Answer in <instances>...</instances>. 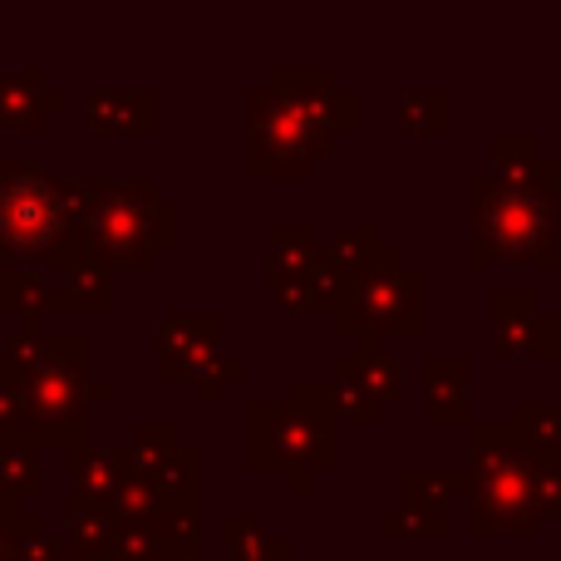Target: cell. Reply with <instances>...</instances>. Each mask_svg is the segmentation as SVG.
Here are the masks:
<instances>
[{"label": "cell", "instance_id": "15", "mask_svg": "<svg viewBox=\"0 0 561 561\" xmlns=\"http://www.w3.org/2000/svg\"><path fill=\"white\" fill-rule=\"evenodd\" d=\"M0 310L15 316L20 330L39 335L45 316L69 310V286H65V276H45V272H30V266H5V272H0Z\"/></svg>", "mask_w": 561, "mask_h": 561}, {"label": "cell", "instance_id": "10", "mask_svg": "<svg viewBox=\"0 0 561 561\" xmlns=\"http://www.w3.org/2000/svg\"><path fill=\"white\" fill-rule=\"evenodd\" d=\"M266 286L280 310H325L335 306V272L330 252L316 242L306 222H272L266 227Z\"/></svg>", "mask_w": 561, "mask_h": 561}, {"label": "cell", "instance_id": "3", "mask_svg": "<svg viewBox=\"0 0 561 561\" xmlns=\"http://www.w3.org/2000/svg\"><path fill=\"white\" fill-rule=\"evenodd\" d=\"M89 335H30L15 330L0 350V385H10L20 394L30 414L25 438H35L39 448H84L89 438V414L99 404H114V385L94 375L89 365Z\"/></svg>", "mask_w": 561, "mask_h": 561}, {"label": "cell", "instance_id": "26", "mask_svg": "<svg viewBox=\"0 0 561 561\" xmlns=\"http://www.w3.org/2000/svg\"><path fill=\"white\" fill-rule=\"evenodd\" d=\"M193 561H222V557H207V552H203V557H193Z\"/></svg>", "mask_w": 561, "mask_h": 561}, {"label": "cell", "instance_id": "9", "mask_svg": "<svg viewBox=\"0 0 561 561\" xmlns=\"http://www.w3.org/2000/svg\"><path fill=\"white\" fill-rule=\"evenodd\" d=\"M428 325V276L404 262L399 247H385L330 306V330L355 345L385 335H424Z\"/></svg>", "mask_w": 561, "mask_h": 561}, {"label": "cell", "instance_id": "18", "mask_svg": "<svg viewBox=\"0 0 561 561\" xmlns=\"http://www.w3.org/2000/svg\"><path fill=\"white\" fill-rule=\"evenodd\" d=\"M65 463H69V497L65 503L114 507V497H118V458H114V448H99V444L69 448Z\"/></svg>", "mask_w": 561, "mask_h": 561}, {"label": "cell", "instance_id": "12", "mask_svg": "<svg viewBox=\"0 0 561 561\" xmlns=\"http://www.w3.org/2000/svg\"><path fill=\"white\" fill-rule=\"evenodd\" d=\"M222 316L217 310H193V316H168L153 330V375L163 385L178 379H203L213 359H222Z\"/></svg>", "mask_w": 561, "mask_h": 561}, {"label": "cell", "instance_id": "16", "mask_svg": "<svg viewBox=\"0 0 561 561\" xmlns=\"http://www.w3.org/2000/svg\"><path fill=\"white\" fill-rule=\"evenodd\" d=\"M89 134L99 138H144L158 128L153 89H89L84 94Z\"/></svg>", "mask_w": 561, "mask_h": 561}, {"label": "cell", "instance_id": "24", "mask_svg": "<svg viewBox=\"0 0 561 561\" xmlns=\"http://www.w3.org/2000/svg\"><path fill=\"white\" fill-rule=\"evenodd\" d=\"M242 379H247V359L222 355V359H213V369H207L203 379H197V399H203V404H217V399L227 394V385H242Z\"/></svg>", "mask_w": 561, "mask_h": 561}, {"label": "cell", "instance_id": "6", "mask_svg": "<svg viewBox=\"0 0 561 561\" xmlns=\"http://www.w3.org/2000/svg\"><path fill=\"white\" fill-rule=\"evenodd\" d=\"M118 458V497L108 513L148 527H197L203 454L173 424H138Z\"/></svg>", "mask_w": 561, "mask_h": 561}, {"label": "cell", "instance_id": "23", "mask_svg": "<svg viewBox=\"0 0 561 561\" xmlns=\"http://www.w3.org/2000/svg\"><path fill=\"white\" fill-rule=\"evenodd\" d=\"M30 523H35V513H25V507H10V503H0V561H25V547H30Z\"/></svg>", "mask_w": 561, "mask_h": 561}, {"label": "cell", "instance_id": "19", "mask_svg": "<svg viewBox=\"0 0 561 561\" xmlns=\"http://www.w3.org/2000/svg\"><path fill=\"white\" fill-rule=\"evenodd\" d=\"M424 419L434 428L468 424V359H428L424 365Z\"/></svg>", "mask_w": 561, "mask_h": 561}, {"label": "cell", "instance_id": "13", "mask_svg": "<svg viewBox=\"0 0 561 561\" xmlns=\"http://www.w3.org/2000/svg\"><path fill=\"white\" fill-rule=\"evenodd\" d=\"M468 488V473H424V468H409L404 483H399V513L379 517V537H444L448 533V497Z\"/></svg>", "mask_w": 561, "mask_h": 561}, {"label": "cell", "instance_id": "11", "mask_svg": "<svg viewBox=\"0 0 561 561\" xmlns=\"http://www.w3.org/2000/svg\"><path fill=\"white\" fill-rule=\"evenodd\" d=\"M330 385L340 389V414H345V424L375 428L379 419H385V404L404 399V369H399V359L385 355V345L365 340V345H355V355L335 359Z\"/></svg>", "mask_w": 561, "mask_h": 561}, {"label": "cell", "instance_id": "25", "mask_svg": "<svg viewBox=\"0 0 561 561\" xmlns=\"http://www.w3.org/2000/svg\"><path fill=\"white\" fill-rule=\"evenodd\" d=\"M0 428H10V434H25L30 428L25 404H20V394L10 385H0Z\"/></svg>", "mask_w": 561, "mask_h": 561}, {"label": "cell", "instance_id": "8", "mask_svg": "<svg viewBox=\"0 0 561 561\" xmlns=\"http://www.w3.org/2000/svg\"><path fill=\"white\" fill-rule=\"evenodd\" d=\"M335 424L300 399H252L242 409V458L252 473H286L290 493H310L316 473L335 463Z\"/></svg>", "mask_w": 561, "mask_h": 561}, {"label": "cell", "instance_id": "14", "mask_svg": "<svg viewBox=\"0 0 561 561\" xmlns=\"http://www.w3.org/2000/svg\"><path fill=\"white\" fill-rule=\"evenodd\" d=\"M557 350V320L537 306L527 290H497L493 296V355L527 359Z\"/></svg>", "mask_w": 561, "mask_h": 561}, {"label": "cell", "instance_id": "22", "mask_svg": "<svg viewBox=\"0 0 561 561\" xmlns=\"http://www.w3.org/2000/svg\"><path fill=\"white\" fill-rule=\"evenodd\" d=\"M399 128H404L409 138L444 134L448 128V94L444 89H404V94H399Z\"/></svg>", "mask_w": 561, "mask_h": 561}, {"label": "cell", "instance_id": "4", "mask_svg": "<svg viewBox=\"0 0 561 561\" xmlns=\"http://www.w3.org/2000/svg\"><path fill=\"white\" fill-rule=\"evenodd\" d=\"M0 256L45 276H79L89 266H104L89 247L69 183L25 158H0Z\"/></svg>", "mask_w": 561, "mask_h": 561}, {"label": "cell", "instance_id": "2", "mask_svg": "<svg viewBox=\"0 0 561 561\" xmlns=\"http://www.w3.org/2000/svg\"><path fill=\"white\" fill-rule=\"evenodd\" d=\"M557 163L537 153L527 134H497L493 138V173L473 178L468 197H473V266L493 262H557Z\"/></svg>", "mask_w": 561, "mask_h": 561}, {"label": "cell", "instance_id": "21", "mask_svg": "<svg viewBox=\"0 0 561 561\" xmlns=\"http://www.w3.org/2000/svg\"><path fill=\"white\" fill-rule=\"evenodd\" d=\"M222 542H227V557L222 561H306L286 537L266 533L256 517L247 513H232L222 517Z\"/></svg>", "mask_w": 561, "mask_h": 561}, {"label": "cell", "instance_id": "7", "mask_svg": "<svg viewBox=\"0 0 561 561\" xmlns=\"http://www.w3.org/2000/svg\"><path fill=\"white\" fill-rule=\"evenodd\" d=\"M468 493H473V537H488L497 527L533 533L542 513V468L537 448L517 428H473L468 434Z\"/></svg>", "mask_w": 561, "mask_h": 561}, {"label": "cell", "instance_id": "20", "mask_svg": "<svg viewBox=\"0 0 561 561\" xmlns=\"http://www.w3.org/2000/svg\"><path fill=\"white\" fill-rule=\"evenodd\" d=\"M45 493V468H39V444L25 434L0 428V503L25 507L30 497Z\"/></svg>", "mask_w": 561, "mask_h": 561}, {"label": "cell", "instance_id": "1", "mask_svg": "<svg viewBox=\"0 0 561 561\" xmlns=\"http://www.w3.org/2000/svg\"><path fill=\"white\" fill-rule=\"evenodd\" d=\"M359 128V94L330 65H272L266 84L247 89V178H310L340 138Z\"/></svg>", "mask_w": 561, "mask_h": 561}, {"label": "cell", "instance_id": "5", "mask_svg": "<svg viewBox=\"0 0 561 561\" xmlns=\"http://www.w3.org/2000/svg\"><path fill=\"white\" fill-rule=\"evenodd\" d=\"M69 193L108 272H153L158 256L183 242V207L158 193L153 178H69Z\"/></svg>", "mask_w": 561, "mask_h": 561}, {"label": "cell", "instance_id": "17", "mask_svg": "<svg viewBox=\"0 0 561 561\" xmlns=\"http://www.w3.org/2000/svg\"><path fill=\"white\" fill-rule=\"evenodd\" d=\"M69 99L59 89H49L45 69L30 65L5 75L0 69V128H20V134H45V118L59 114Z\"/></svg>", "mask_w": 561, "mask_h": 561}]
</instances>
